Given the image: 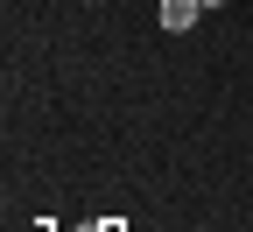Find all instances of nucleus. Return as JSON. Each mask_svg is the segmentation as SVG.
<instances>
[{
    "instance_id": "7ed1b4c3",
    "label": "nucleus",
    "mask_w": 253,
    "mask_h": 232,
    "mask_svg": "<svg viewBox=\"0 0 253 232\" xmlns=\"http://www.w3.org/2000/svg\"><path fill=\"white\" fill-rule=\"evenodd\" d=\"M197 7H225V0H197Z\"/></svg>"
},
{
    "instance_id": "f257e3e1",
    "label": "nucleus",
    "mask_w": 253,
    "mask_h": 232,
    "mask_svg": "<svg viewBox=\"0 0 253 232\" xmlns=\"http://www.w3.org/2000/svg\"><path fill=\"white\" fill-rule=\"evenodd\" d=\"M197 0H162V28H169V36H183V28H197Z\"/></svg>"
},
{
    "instance_id": "f03ea898",
    "label": "nucleus",
    "mask_w": 253,
    "mask_h": 232,
    "mask_svg": "<svg viewBox=\"0 0 253 232\" xmlns=\"http://www.w3.org/2000/svg\"><path fill=\"white\" fill-rule=\"evenodd\" d=\"M99 232H126V225H120V218H99Z\"/></svg>"
}]
</instances>
